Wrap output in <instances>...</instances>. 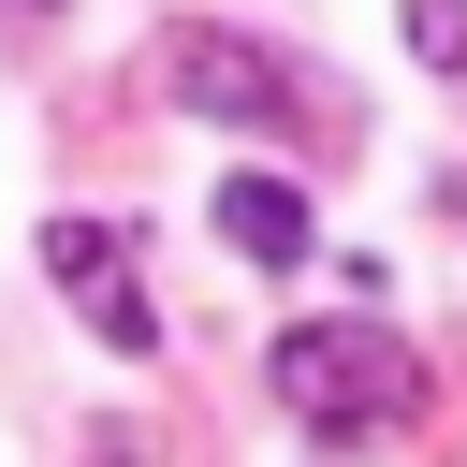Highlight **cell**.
<instances>
[{
	"instance_id": "cell-5",
	"label": "cell",
	"mask_w": 467,
	"mask_h": 467,
	"mask_svg": "<svg viewBox=\"0 0 467 467\" xmlns=\"http://www.w3.org/2000/svg\"><path fill=\"white\" fill-rule=\"evenodd\" d=\"M394 29H409V58H423V73H452V88H467V0H394Z\"/></svg>"
},
{
	"instance_id": "cell-4",
	"label": "cell",
	"mask_w": 467,
	"mask_h": 467,
	"mask_svg": "<svg viewBox=\"0 0 467 467\" xmlns=\"http://www.w3.org/2000/svg\"><path fill=\"white\" fill-rule=\"evenodd\" d=\"M204 219H219V248H234V263H306V248H321V204H306L292 175H219V190H204Z\"/></svg>"
},
{
	"instance_id": "cell-1",
	"label": "cell",
	"mask_w": 467,
	"mask_h": 467,
	"mask_svg": "<svg viewBox=\"0 0 467 467\" xmlns=\"http://www.w3.org/2000/svg\"><path fill=\"white\" fill-rule=\"evenodd\" d=\"M277 394H292V423L321 452H365V438H394L423 409V365L394 336H365V321H292L277 336Z\"/></svg>"
},
{
	"instance_id": "cell-6",
	"label": "cell",
	"mask_w": 467,
	"mask_h": 467,
	"mask_svg": "<svg viewBox=\"0 0 467 467\" xmlns=\"http://www.w3.org/2000/svg\"><path fill=\"white\" fill-rule=\"evenodd\" d=\"M15 15H44V0H15Z\"/></svg>"
},
{
	"instance_id": "cell-2",
	"label": "cell",
	"mask_w": 467,
	"mask_h": 467,
	"mask_svg": "<svg viewBox=\"0 0 467 467\" xmlns=\"http://www.w3.org/2000/svg\"><path fill=\"white\" fill-rule=\"evenodd\" d=\"M161 88H175V117H219V131H292V117H321V131H336V88H321V73H292L277 44L219 29V15L161 29Z\"/></svg>"
},
{
	"instance_id": "cell-3",
	"label": "cell",
	"mask_w": 467,
	"mask_h": 467,
	"mask_svg": "<svg viewBox=\"0 0 467 467\" xmlns=\"http://www.w3.org/2000/svg\"><path fill=\"white\" fill-rule=\"evenodd\" d=\"M44 277H58V306H73L117 365L161 350V321H146V292H131V219H44Z\"/></svg>"
}]
</instances>
